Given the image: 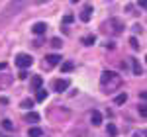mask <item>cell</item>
<instances>
[{
    "label": "cell",
    "instance_id": "cell-5",
    "mask_svg": "<svg viewBox=\"0 0 147 137\" xmlns=\"http://www.w3.org/2000/svg\"><path fill=\"white\" fill-rule=\"evenodd\" d=\"M110 26H112L114 34H122V32H124V22H122L120 18H112V20H110Z\"/></svg>",
    "mask_w": 147,
    "mask_h": 137
},
{
    "label": "cell",
    "instance_id": "cell-28",
    "mask_svg": "<svg viewBox=\"0 0 147 137\" xmlns=\"http://www.w3.org/2000/svg\"><path fill=\"white\" fill-rule=\"evenodd\" d=\"M139 98H141V100H145V98H147V92L141 90V92H139Z\"/></svg>",
    "mask_w": 147,
    "mask_h": 137
},
{
    "label": "cell",
    "instance_id": "cell-21",
    "mask_svg": "<svg viewBox=\"0 0 147 137\" xmlns=\"http://www.w3.org/2000/svg\"><path fill=\"white\" fill-rule=\"evenodd\" d=\"M51 45L55 47V49H61V45H63V41H61L59 37H53V39H51Z\"/></svg>",
    "mask_w": 147,
    "mask_h": 137
},
{
    "label": "cell",
    "instance_id": "cell-2",
    "mask_svg": "<svg viewBox=\"0 0 147 137\" xmlns=\"http://www.w3.org/2000/svg\"><path fill=\"white\" fill-rule=\"evenodd\" d=\"M100 86H102V92L112 94L122 86V77L118 73H114V71H104L100 77Z\"/></svg>",
    "mask_w": 147,
    "mask_h": 137
},
{
    "label": "cell",
    "instance_id": "cell-20",
    "mask_svg": "<svg viewBox=\"0 0 147 137\" xmlns=\"http://www.w3.org/2000/svg\"><path fill=\"white\" fill-rule=\"evenodd\" d=\"M22 108H24V110H32V108H34V100H24Z\"/></svg>",
    "mask_w": 147,
    "mask_h": 137
},
{
    "label": "cell",
    "instance_id": "cell-17",
    "mask_svg": "<svg viewBox=\"0 0 147 137\" xmlns=\"http://www.w3.org/2000/svg\"><path fill=\"white\" fill-rule=\"evenodd\" d=\"M26 122H32V124L39 122V114H35V112H30V114L26 116Z\"/></svg>",
    "mask_w": 147,
    "mask_h": 137
},
{
    "label": "cell",
    "instance_id": "cell-12",
    "mask_svg": "<svg viewBox=\"0 0 147 137\" xmlns=\"http://www.w3.org/2000/svg\"><path fill=\"white\" fill-rule=\"evenodd\" d=\"M35 100H37V102H45L47 100V90H43V88L35 90Z\"/></svg>",
    "mask_w": 147,
    "mask_h": 137
},
{
    "label": "cell",
    "instance_id": "cell-13",
    "mask_svg": "<svg viewBox=\"0 0 147 137\" xmlns=\"http://www.w3.org/2000/svg\"><path fill=\"white\" fill-rule=\"evenodd\" d=\"M75 68V63L73 61H65V63H61V73H71Z\"/></svg>",
    "mask_w": 147,
    "mask_h": 137
},
{
    "label": "cell",
    "instance_id": "cell-11",
    "mask_svg": "<svg viewBox=\"0 0 147 137\" xmlns=\"http://www.w3.org/2000/svg\"><path fill=\"white\" fill-rule=\"evenodd\" d=\"M131 67H134V75H136V77H141V75H143V67L139 65L137 59H131Z\"/></svg>",
    "mask_w": 147,
    "mask_h": 137
},
{
    "label": "cell",
    "instance_id": "cell-10",
    "mask_svg": "<svg viewBox=\"0 0 147 137\" xmlns=\"http://www.w3.org/2000/svg\"><path fill=\"white\" fill-rule=\"evenodd\" d=\"M90 16H92V6H86L80 12V22H90Z\"/></svg>",
    "mask_w": 147,
    "mask_h": 137
},
{
    "label": "cell",
    "instance_id": "cell-18",
    "mask_svg": "<svg viewBox=\"0 0 147 137\" xmlns=\"http://www.w3.org/2000/svg\"><path fill=\"white\" fill-rule=\"evenodd\" d=\"M106 131H108V135H110V137H116V133H118V129H116V126H114V124H108Z\"/></svg>",
    "mask_w": 147,
    "mask_h": 137
},
{
    "label": "cell",
    "instance_id": "cell-31",
    "mask_svg": "<svg viewBox=\"0 0 147 137\" xmlns=\"http://www.w3.org/2000/svg\"><path fill=\"white\" fill-rule=\"evenodd\" d=\"M45 2H49V0H35V4H45Z\"/></svg>",
    "mask_w": 147,
    "mask_h": 137
},
{
    "label": "cell",
    "instance_id": "cell-22",
    "mask_svg": "<svg viewBox=\"0 0 147 137\" xmlns=\"http://www.w3.org/2000/svg\"><path fill=\"white\" fill-rule=\"evenodd\" d=\"M129 45H131V49H136V51L139 49V43H137L136 37H129Z\"/></svg>",
    "mask_w": 147,
    "mask_h": 137
},
{
    "label": "cell",
    "instance_id": "cell-15",
    "mask_svg": "<svg viewBox=\"0 0 147 137\" xmlns=\"http://www.w3.org/2000/svg\"><path fill=\"white\" fill-rule=\"evenodd\" d=\"M125 100H127V94H125V92H122V94H118V96L114 98V104L122 106V104H125Z\"/></svg>",
    "mask_w": 147,
    "mask_h": 137
},
{
    "label": "cell",
    "instance_id": "cell-7",
    "mask_svg": "<svg viewBox=\"0 0 147 137\" xmlns=\"http://www.w3.org/2000/svg\"><path fill=\"white\" fill-rule=\"evenodd\" d=\"M32 32H34L35 35H43V34L47 32V24H43V22H37V24H34Z\"/></svg>",
    "mask_w": 147,
    "mask_h": 137
},
{
    "label": "cell",
    "instance_id": "cell-4",
    "mask_svg": "<svg viewBox=\"0 0 147 137\" xmlns=\"http://www.w3.org/2000/svg\"><path fill=\"white\" fill-rule=\"evenodd\" d=\"M69 82L67 79H57V80H53V90H57V92H65L69 88Z\"/></svg>",
    "mask_w": 147,
    "mask_h": 137
},
{
    "label": "cell",
    "instance_id": "cell-29",
    "mask_svg": "<svg viewBox=\"0 0 147 137\" xmlns=\"http://www.w3.org/2000/svg\"><path fill=\"white\" fill-rule=\"evenodd\" d=\"M139 6H141V8H145V6H147V0H139Z\"/></svg>",
    "mask_w": 147,
    "mask_h": 137
},
{
    "label": "cell",
    "instance_id": "cell-19",
    "mask_svg": "<svg viewBox=\"0 0 147 137\" xmlns=\"http://www.w3.org/2000/svg\"><path fill=\"white\" fill-rule=\"evenodd\" d=\"M2 127H4L6 131H12V129H14V124H12L10 120H4V122H2Z\"/></svg>",
    "mask_w": 147,
    "mask_h": 137
},
{
    "label": "cell",
    "instance_id": "cell-27",
    "mask_svg": "<svg viewBox=\"0 0 147 137\" xmlns=\"http://www.w3.org/2000/svg\"><path fill=\"white\" fill-rule=\"evenodd\" d=\"M134 32H136V34H141V32H143V28H141V26H134Z\"/></svg>",
    "mask_w": 147,
    "mask_h": 137
},
{
    "label": "cell",
    "instance_id": "cell-26",
    "mask_svg": "<svg viewBox=\"0 0 147 137\" xmlns=\"http://www.w3.org/2000/svg\"><path fill=\"white\" fill-rule=\"evenodd\" d=\"M10 82H12V79H10V77H6L4 80H0V86H4V84H10Z\"/></svg>",
    "mask_w": 147,
    "mask_h": 137
},
{
    "label": "cell",
    "instance_id": "cell-3",
    "mask_svg": "<svg viewBox=\"0 0 147 137\" xmlns=\"http://www.w3.org/2000/svg\"><path fill=\"white\" fill-rule=\"evenodd\" d=\"M16 65L26 71L28 67H32V65H34V57H32V55H28V53H20V55L16 57Z\"/></svg>",
    "mask_w": 147,
    "mask_h": 137
},
{
    "label": "cell",
    "instance_id": "cell-24",
    "mask_svg": "<svg viewBox=\"0 0 147 137\" xmlns=\"http://www.w3.org/2000/svg\"><path fill=\"white\" fill-rule=\"evenodd\" d=\"M73 20H75V16H73V14H67V16L63 18V24H73Z\"/></svg>",
    "mask_w": 147,
    "mask_h": 137
},
{
    "label": "cell",
    "instance_id": "cell-16",
    "mask_svg": "<svg viewBox=\"0 0 147 137\" xmlns=\"http://www.w3.org/2000/svg\"><path fill=\"white\" fill-rule=\"evenodd\" d=\"M94 41H96V35H84V37H82V43H84V45H94Z\"/></svg>",
    "mask_w": 147,
    "mask_h": 137
},
{
    "label": "cell",
    "instance_id": "cell-9",
    "mask_svg": "<svg viewBox=\"0 0 147 137\" xmlns=\"http://www.w3.org/2000/svg\"><path fill=\"white\" fill-rule=\"evenodd\" d=\"M90 122H92V126H100L102 124V114L100 112H96V110H92V114H90Z\"/></svg>",
    "mask_w": 147,
    "mask_h": 137
},
{
    "label": "cell",
    "instance_id": "cell-1",
    "mask_svg": "<svg viewBox=\"0 0 147 137\" xmlns=\"http://www.w3.org/2000/svg\"><path fill=\"white\" fill-rule=\"evenodd\" d=\"M28 4H30V0H10L6 4V8L2 10V14H0V24H8L14 16H18L20 12L26 10Z\"/></svg>",
    "mask_w": 147,
    "mask_h": 137
},
{
    "label": "cell",
    "instance_id": "cell-23",
    "mask_svg": "<svg viewBox=\"0 0 147 137\" xmlns=\"http://www.w3.org/2000/svg\"><path fill=\"white\" fill-rule=\"evenodd\" d=\"M137 110H139V116H141V118H145V116H147V108H145V104H141V106H139Z\"/></svg>",
    "mask_w": 147,
    "mask_h": 137
},
{
    "label": "cell",
    "instance_id": "cell-6",
    "mask_svg": "<svg viewBox=\"0 0 147 137\" xmlns=\"http://www.w3.org/2000/svg\"><path fill=\"white\" fill-rule=\"evenodd\" d=\"M41 84H43V79H41L39 75H34L32 80H30V88H32V90H39V88H41Z\"/></svg>",
    "mask_w": 147,
    "mask_h": 137
},
{
    "label": "cell",
    "instance_id": "cell-30",
    "mask_svg": "<svg viewBox=\"0 0 147 137\" xmlns=\"http://www.w3.org/2000/svg\"><path fill=\"white\" fill-rule=\"evenodd\" d=\"M6 67H8V63H4V61H2V63H0V71H4Z\"/></svg>",
    "mask_w": 147,
    "mask_h": 137
},
{
    "label": "cell",
    "instance_id": "cell-14",
    "mask_svg": "<svg viewBox=\"0 0 147 137\" xmlns=\"http://www.w3.org/2000/svg\"><path fill=\"white\" fill-rule=\"evenodd\" d=\"M41 135H43L41 127H30V131H28V137H41Z\"/></svg>",
    "mask_w": 147,
    "mask_h": 137
},
{
    "label": "cell",
    "instance_id": "cell-32",
    "mask_svg": "<svg viewBox=\"0 0 147 137\" xmlns=\"http://www.w3.org/2000/svg\"><path fill=\"white\" fill-rule=\"evenodd\" d=\"M71 2H80V0H71Z\"/></svg>",
    "mask_w": 147,
    "mask_h": 137
},
{
    "label": "cell",
    "instance_id": "cell-25",
    "mask_svg": "<svg viewBox=\"0 0 147 137\" xmlns=\"http://www.w3.org/2000/svg\"><path fill=\"white\" fill-rule=\"evenodd\" d=\"M18 79L26 80V79H28V71H24V68H22V71H20V75H18Z\"/></svg>",
    "mask_w": 147,
    "mask_h": 137
},
{
    "label": "cell",
    "instance_id": "cell-33",
    "mask_svg": "<svg viewBox=\"0 0 147 137\" xmlns=\"http://www.w3.org/2000/svg\"><path fill=\"white\" fill-rule=\"evenodd\" d=\"M136 137H139V135H136ZM141 137H143V133H141Z\"/></svg>",
    "mask_w": 147,
    "mask_h": 137
},
{
    "label": "cell",
    "instance_id": "cell-8",
    "mask_svg": "<svg viewBox=\"0 0 147 137\" xmlns=\"http://www.w3.org/2000/svg\"><path fill=\"white\" fill-rule=\"evenodd\" d=\"M45 61H47V65H49V67H55V65H59V63H61V55L51 53V55H47V57H45Z\"/></svg>",
    "mask_w": 147,
    "mask_h": 137
}]
</instances>
